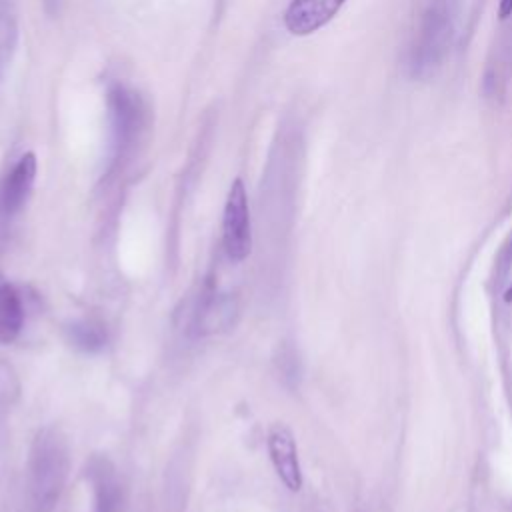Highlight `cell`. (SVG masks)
<instances>
[{
    "mask_svg": "<svg viewBox=\"0 0 512 512\" xmlns=\"http://www.w3.org/2000/svg\"><path fill=\"white\" fill-rule=\"evenodd\" d=\"M446 34H448L446 10L442 6H432L424 18L420 44L414 52L418 60L416 64L418 68H430L440 60L446 44Z\"/></svg>",
    "mask_w": 512,
    "mask_h": 512,
    "instance_id": "obj_6",
    "label": "cell"
},
{
    "mask_svg": "<svg viewBox=\"0 0 512 512\" xmlns=\"http://www.w3.org/2000/svg\"><path fill=\"white\" fill-rule=\"evenodd\" d=\"M36 168V156L32 152H26L4 176V180L0 182V218L10 220L22 210L32 192Z\"/></svg>",
    "mask_w": 512,
    "mask_h": 512,
    "instance_id": "obj_3",
    "label": "cell"
},
{
    "mask_svg": "<svg viewBox=\"0 0 512 512\" xmlns=\"http://www.w3.org/2000/svg\"><path fill=\"white\" fill-rule=\"evenodd\" d=\"M266 444L278 478L290 492H298L302 488V470L292 432L284 424H274L268 432Z\"/></svg>",
    "mask_w": 512,
    "mask_h": 512,
    "instance_id": "obj_4",
    "label": "cell"
},
{
    "mask_svg": "<svg viewBox=\"0 0 512 512\" xmlns=\"http://www.w3.org/2000/svg\"><path fill=\"white\" fill-rule=\"evenodd\" d=\"M68 474V448L64 438L46 428L36 434L28 462V492L36 512H50L60 498Z\"/></svg>",
    "mask_w": 512,
    "mask_h": 512,
    "instance_id": "obj_1",
    "label": "cell"
},
{
    "mask_svg": "<svg viewBox=\"0 0 512 512\" xmlns=\"http://www.w3.org/2000/svg\"><path fill=\"white\" fill-rule=\"evenodd\" d=\"M20 394V380L16 370L0 360V406H10Z\"/></svg>",
    "mask_w": 512,
    "mask_h": 512,
    "instance_id": "obj_10",
    "label": "cell"
},
{
    "mask_svg": "<svg viewBox=\"0 0 512 512\" xmlns=\"http://www.w3.org/2000/svg\"><path fill=\"white\" fill-rule=\"evenodd\" d=\"M504 298H506V302H512V286L506 290V294H504Z\"/></svg>",
    "mask_w": 512,
    "mask_h": 512,
    "instance_id": "obj_12",
    "label": "cell"
},
{
    "mask_svg": "<svg viewBox=\"0 0 512 512\" xmlns=\"http://www.w3.org/2000/svg\"><path fill=\"white\" fill-rule=\"evenodd\" d=\"M346 0H292L284 12V24L294 36H308L326 26Z\"/></svg>",
    "mask_w": 512,
    "mask_h": 512,
    "instance_id": "obj_5",
    "label": "cell"
},
{
    "mask_svg": "<svg viewBox=\"0 0 512 512\" xmlns=\"http://www.w3.org/2000/svg\"><path fill=\"white\" fill-rule=\"evenodd\" d=\"M70 336H72V342L82 348V350H98L104 346L106 342V332L102 328V324L98 322H92V320H82V322H76L70 326Z\"/></svg>",
    "mask_w": 512,
    "mask_h": 512,
    "instance_id": "obj_9",
    "label": "cell"
},
{
    "mask_svg": "<svg viewBox=\"0 0 512 512\" xmlns=\"http://www.w3.org/2000/svg\"><path fill=\"white\" fill-rule=\"evenodd\" d=\"M110 106H112L118 146H124L134 136V130L138 126V102L124 88L116 86L110 92Z\"/></svg>",
    "mask_w": 512,
    "mask_h": 512,
    "instance_id": "obj_8",
    "label": "cell"
},
{
    "mask_svg": "<svg viewBox=\"0 0 512 512\" xmlns=\"http://www.w3.org/2000/svg\"><path fill=\"white\" fill-rule=\"evenodd\" d=\"M24 324V308L16 288L0 272V344L18 338Z\"/></svg>",
    "mask_w": 512,
    "mask_h": 512,
    "instance_id": "obj_7",
    "label": "cell"
},
{
    "mask_svg": "<svg viewBox=\"0 0 512 512\" xmlns=\"http://www.w3.org/2000/svg\"><path fill=\"white\" fill-rule=\"evenodd\" d=\"M222 244L226 256L232 262H242L248 258L252 248V228H250V208L244 182L236 178L228 190L224 214H222Z\"/></svg>",
    "mask_w": 512,
    "mask_h": 512,
    "instance_id": "obj_2",
    "label": "cell"
},
{
    "mask_svg": "<svg viewBox=\"0 0 512 512\" xmlns=\"http://www.w3.org/2000/svg\"><path fill=\"white\" fill-rule=\"evenodd\" d=\"M500 18L512 16V0H500Z\"/></svg>",
    "mask_w": 512,
    "mask_h": 512,
    "instance_id": "obj_11",
    "label": "cell"
}]
</instances>
